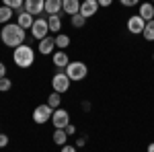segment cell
<instances>
[{"mask_svg":"<svg viewBox=\"0 0 154 152\" xmlns=\"http://www.w3.org/2000/svg\"><path fill=\"white\" fill-rule=\"evenodd\" d=\"M0 39H2V43L6 47H19L25 43V39H27V31H25L23 27H19L17 23H6L2 29H0Z\"/></svg>","mask_w":154,"mask_h":152,"instance_id":"obj_1","label":"cell"},{"mask_svg":"<svg viewBox=\"0 0 154 152\" xmlns=\"http://www.w3.org/2000/svg\"><path fill=\"white\" fill-rule=\"evenodd\" d=\"M70 123V113L66 109H54V115H51V126L54 129H64L66 126Z\"/></svg>","mask_w":154,"mask_h":152,"instance_id":"obj_7","label":"cell"},{"mask_svg":"<svg viewBox=\"0 0 154 152\" xmlns=\"http://www.w3.org/2000/svg\"><path fill=\"white\" fill-rule=\"evenodd\" d=\"M150 2H152V4H154V0H150Z\"/></svg>","mask_w":154,"mask_h":152,"instance_id":"obj_34","label":"cell"},{"mask_svg":"<svg viewBox=\"0 0 154 152\" xmlns=\"http://www.w3.org/2000/svg\"><path fill=\"white\" fill-rule=\"evenodd\" d=\"M144 39H146V41H154V19L152 21H148V23H146V27H144Z\"/></svg>","mask_w":154,"mask_h":152,"instance_id":"obj_23","label":"cell"},{"mask_svg":"<svg viewBox=\"0 0 154 152\" xmlns=\"http://www.w3.org/2000/svg\"><path fill=\"white\" fill-rule=\"evenodd\" d=\"M48 25H49V33L58 35L60 31H62V17H60V14H51V17H48Z\"/></svg>","mask_w":154,"mask_h":152,"instance_id":"obj_16","label":"cell"},{"mask_svg":"<svg viewBox=\"0 0 154 152\" xmlns=\"http://www.w3.org/2000/svg\"><path fill=\"white\" fill-rule=\"evenodd\" d=\"M152 60H154V54H152Z\"/></svg>","mask_w":154,"mask_h":152,"instance_id":"obj_35","label":"cell"},{"mask_svg":"<svg viewBox=\"0 0 154 152\" xmlns=\"http://www.w3.org/2000/svg\"><path fill=\"white\" fill-rule=\"evenodd\" d=\"M125 27H128V31H130L131 35H142V33H144V27H146V21H144L140 14H134V17L128 19Z\"/></svg>","mask_w":154,"mask_h":152,"instance_id":"obj_8","label":"cell"},{"mask_svg":"<svg viewBox=\"0 0 154 152\" xmlns=\"http://www.w3.org/2000/svg\"><path fill=\"white\" fill-rule=\"evenodd\" d=\"M31 35H33V39H37V41H41L43 37H48V35H49L48 19H43V17H37L35 23H33V27H31Z\"/></svg>","mask_w":154,"mask_h":152,"instance_id":"obj_6","label":"cell"},{"mask_svg":"<svg viewBox=\"0 0 154 152\" xmlns=\"http://www.w3.org/2000/svg\"><path fill=\"white\" fill-rule=\"evenodd\" d=\"M48 105L51 107V109H58V107L62 105V95H60V93H49V97H48Z\"/></svg>","mask_w":154,"mask_h":152,"instance_id":"obj_22","label":"cell"},{"mask_svg":"<svg viewBox=\"0 0 154 152\" xmlns=\"http://www.w3.org/2000/svg\"><path fill=\"white\" fill-rule=\"evenodd\" d=\"M119 4L125 8H131V6H140V0H119Z\"/></svg>","mask_w":154,"mask_h":152,"instance_id":"obj_26","label":"cell"},{"mask_svg":"<svg viewBox=\"0 0 154 152\" xmlns=\"http://www.w3.org/2000/svg\"><path fill=\"white\" fill-rule=\"evenodd\" d=\"M54 142L58 144V146H64L66 142H68V134H66V129H54Z\"/></svg>","mask_w":154,"mask_h":152,"instance_id":"obj_19","label":"cell"},{"mask_svg":"<svg viewBox=\"0 0 154 152\" xmlns=\"http://www.w3.org/2000/svg\"><path fill=\"white\" fill-rule=\"evenodd\" d=\"M12 88V80L8 76H4V78H0V93H8Z\"/></svg>","mask_w":154,"mask_h":152,"instance_id":"obj_25","label":"cell"},{"mask_svg":"<svg viewBox=\"0 0 154 152\" xmlns=\"http://www.w3.org/2000/svg\"><path fill=\"white\" fill-rule=\"evenodd\" d=\"M12 62H14L19 68H31V66L35 64V49L31 45H27V43L14 47V49H12Z\"/></svg>","mask_w":154,"mask_h":152,"instance_id":"obj_2","label":"cell"},{"mask_svg":"<svg viewBox=\"0 0 154 152\" xmlns=\"http://www.w3.org/2000/svg\"><path fill=\"white\" fill-rule=\"evenodd\" d=\"M97 2H99V6H101V8H107V6H111V4H113V0H97Z\"/></svg>","mask_w":154,"mask_h":152,"instance_id":"obj_29","label":"cell"},{"mask_svg":"<svg viewBox=\"0 0 154 152\" xmlns=\"http://www.w3.org/2000/svg\"><path fill=\"white\" fill-rule=\"evenodd\" d=\"M146 152H154V142H150V144H148V148H146Z\"/></svg>","mask_w":154,"mask_h":152,"instance_id":"obj_33","label":"cell"},{"mask_svg":"<svg viewBox=\"0 0 154 152\" xmlns=\"http://www.w3.org/2000/svg\"><path fill=\"white\" fill-rule=\"evenodd\" d=\"M4 76H6V66L0 62V78H4Z\"/></svg>","mask_w":154,"mask_h":152,"instance_id":"obj_32","label":"cell"},{"mask_svg":"<svg viewBox=\"0 0 154 152\" xmlns=\"http://www.w3.org/2000/svg\"><path fill=\"white\" fill-rule=\"evenodd\" d=\"M84 23H86V19H84L80 12H78V14H74V17H70V25L74 27V29H82Z\"/></svg>","mask_w":154,"mask_h":152,"instance_id":"obj_24","label":"cell"},{"mask_svg":"<svg viewBox=\"0 0 154 152\" xmlns=\"http://www.w3.org/2000/svg\"><path fill=\"white\" fill-rule=\"evenodd\" d=\"M62 12H66V14H78L80 12V0H62Z\"/></svg>","mask_w":154,"mask_h":152,"instance_id":"obj_15","label":"cell"},{"mask_svg":"<svg viewBox=\"0 0 154 152\" xmlns=\"http://www.w3.org/2000/svg\"><path fill=\"white\" fill-rule=\"evenodd\" d=\"M12 17H14V11L2 4V6H0V25L11 23V21H12Z\"/></svg>","mask_w":154,"mask_h":152,"instance_id":"obj_18","label":"cell"},{"mask_svg":"<svg viewBox=\"0 0 154 152\" xmlns=\"http://www.w3.org/2000/svg\"><path fill=\"white\" fill-rule=\"evenodd\" d=\"M138 14L142 17L146 23L152 21V19H154V4L150 2V0H148V2H140V6H138Z\"/></svg>","mask_w":154,"mask_h":152,"instance_id":"obj_13","label":"cell"},{"mask_svg":"<svg viewBox=\"0 0 154 152\" xmlns=\"http://www.w3.org/2000/svg\"><path fill=\"white\" fill-rule=\"evenodd\" d=\"M45 12L51 14H62V0H45Z\"/></svg>","mask_w":154,"mask_h":152,"instance_id":"obj_17","label":"cell"},{"mask_svg":"<svg viewBox=\"0 0 154 152\" xmlns=\"http://www.w3.org/2000/svg\"><path fill=\"white\" fill-rule=\"evenodd\" d=\"M6 146H8V136L0 132V148H6Z\"/></svg>","mask_w":154,"mask_h":152,"instance_id":"obj_27","label":"cell"},{"mask_svg":"<svg viewBox=\"0 0 154 152\" xmlns=\"http://www.w3.org/2000/svg\"><path fill=\"white\" fill-rule=\"evenodd\" d=\"M64 72L68 74V78H70L72 82H80L88 76V66H86L84 62H80V60H74V62H70V64L66 66Z\"/></svg>","mask_w":154,"mask_h":152,"instance_id":"obj_3","label":"cell"},{"mask_svg":"<svg viewBox=\"0 0 154 152\" xmlns=\"http://www.w3.org/2000/svg\"><path fill=\"white\" fill-rule=\"evenodd\" d=\"M51 62H54V66H56V68L66 70V66L70 64V56L66 54V49H58V51H54V54H51Z\"/></svg>","mask_w":154,"mask_h":152,"instance_id":"obj_12","label":"cell"},{"mask_svg":"<svg viewBox=\"0 0 154 152\" xmlns=\"http://www.w3.org/2000/svg\"><path fill=\"white\" fill-rule=\"evenodd\" d=\"M37 49H39L41 56H51V54L56 51V35H54V37H51V35L43 37V39L37 43Z\"/></svg>","mask_w":154,"mask_h":152,"instance_id":"obj_9","label":"cell"},{"mask_svg":"<svg viewBox=\"0 0 154 152\" xmlns=\"http://www.w3.org/2000/svg\"><path fill=\"white\" fill-rule=\"evenodd\" d=\"M60 152H78V150H76V146H72V144H64Z\"/></svg>","mask_w":154,"mask_h":152,"instance_id":"obj_28","label":"cell"},{"mask_svg":"<svg viewBox=\"0 0 154 152\" xmlns=\"http://www.w3.org/2000/svg\"><path fill=\"white\" fill-rule=\"evenodd\" d=\"M70 78H68V74L66 72H56L54 74V78H51V88H54V93H68V88H70Z\"/></svg>","mask_w":154,"mask_h":152,"instance_id":"obj_5","label":"cell"},{"mask_svg":"<svg viewBox=\"0 0 154 152\" xmlns=\"http://www.w3.org/2000/svg\"><path fill=\"white\" fill-rule=\"evenodd\" d=\"M84 144H86V138H78L76 140V148H82Z\"/></svg>","mask_w":154,"mask_h":152,"instance_id":"obj_31","label":"cell"},{"mask_svg":"<svg viewBox=\"0 0 154 152\" xmlns=\"http://www.w3.org/2000/svg\"><path fill=\"white\" fill-rule=\"evenodd\" d=\"M2 4L12 8V11H17V12L25 11V0H2Z\"/></svg>","mask_w":154,"mask_h":152,"instance_id":"obj_20","label":"cell"},{"mask_svg":"<svg viewBox=\"0 0 154 152\" xmlns=\"http://www.w3.org/2000/svg\"><path fill=\"white\" fill-rule=\"evenodd\" d=\"M68 45H70V37L66 35V33H58L56 35V47L58 49H66Z\"/></svg>","mask_w":154,"mask_h":152,"instance_id":"obj_21","label":"cell"},{"mask_svg":"<svg viewBox=\"0 0 154 152\" xmlns=\"http://www.w3.org/2000/svg\"><path fill=\"white\" fill-rule=\"evenodd\" d=\"M51 115H54V109H51L48 103L37 105L35 109H33V121H35L37 126H43V123L51 121Z\"/></svg>","mask_w":154,"mask_h":152,"instance_id":"obj_4","label":"cell"},{"mask_svg":"<svg viewBox=\"0 0 154 152\" xmlns=\"http://www.w3.org/2000/svg\"><path fill=\"white\" fill-rule=\"evenodd\" d=\"M33 23H35V17H33V14H29L27 11H21L19 14H17V25H19V27H23L25 31H27V29H31Z\"/></svg>","mask_w":154,"mask_h":152,"instance_id":"obj_14","label":"cell"},{"mask_svg":"<svg viewBox=\"0 0 154 152\" xmlns=\"http://www.w3.org/2000/svg\"><path fill=\"white\" fill-rule=\"evenodd\" d=\"M25 11L33 17H41V12H45V0H25Z\"/></svg>","mask_w":154,"mask_h":152,"instance_id":"obj_11","label":"cell"},{"mask_svg":"<svg viewBox=\"0 0 154 152\" xmlns=\"http://www.w3.org/2000/svg\"><path fill=\"white\" fill-rule=\"evenodd\" d=\"M99 2L97 0H82L80 2V14H82L84 19H91V17H95L97 12H99Z\"/></svg>","mask_w":154,"mask_h":152,"instance_id":"obj_10","label":"cell"},{"mask_svg":"<svg viewBox=\"0 0 154 152\" xmlns=\"http://www.w3.org/2000/svg\"><path fill=\"white\" fill-rule=\"evenodd\" d=\"M66 134H68V136H74V134H76V128H74V126H72V123H68V126H66Z\"/></svg>","mask_w":154,"mask_h":152,"instance_id":"obj_30","label":"cell"}]
</instances>
